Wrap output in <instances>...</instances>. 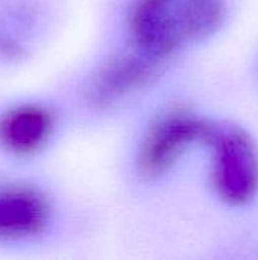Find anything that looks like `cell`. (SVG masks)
<instances>
[{"label":"cell","instance_id":"5b68a950","mask_svg":"<svg viewBox=\"0 0 258 260\" xmlns=\"http://www.w3.org/2000/svg\"><path fill=\"white\" fill-rule=\"evenodd\" d=\"M55 128L56 117L47 105L17 104L0 116V148L14 157H33L49 145Z\"/></svg>","mask_w":258,"mask_h":260},{"label":"cell","instance_id":"277c9868","mask_svg":"<svg viewBox=\"0 0 258 260\" xmlns=\"http://www.w3.org/2000/svg\"><path fill=\"white\" fill-rule=\"evenodd\" d=\"M164 61L134 47L102 64L88 84L91 105L106 108L144 88L155 79Z\"/></svg>","mask_w":258,"mask_h":260},{"label":"cell","instance_id":"6da1fadb","mask_svg":"<svg viewBox=\"0 0 258 260\" xmlns=\"http://www.w3.org/2000/svg\"><path fill=\"white\" fill-rule=\"evenodd\" d=\"M225 15V0H134L128 30L134 47L166 61L216 34Z\"/></svg>","mask_w":258,"mask_h":260},{"label":"cell","instance_id":"8992f818","mask_svg":"<svg viewBox=\"0 0 258 260\" xmlns=\"http://www.w3.org/2000/svg\"><path fill=\"white\" fill-rule=\"evenodd\" d=\"M50 222V204L43 192L24 186H0V241H26L43 235Z\"/></svg>","mask_w":258,"mask_h":260},{"label":"cell","instance_id":"7a4b0ae2","mask_svg":"<svg viewBox=\"0 0 258 260\" xmlns=\"http://www.w3.org/2000/svg\"><path fill=\"white\" fill-rule=\"evenodd\" d=\"M213 154V186L234 207L249 204L258 192V149L252 137L231 123H211L207 139Z\"/></svg>","mask_w":258,"mask_h":260},{"label":"cell","instance_id":"3957f363","mask_svg":"<svg viewBox=\"0 0 258 260\" xmlns=\"http://www.w3.org/2000/svg\"><path fill=\"white\" fill-rule=\"evenodd\" d=\"M211 123L184 108L160 116L140 145L137 157L140 174L146 180L167 174L192 148L207 143Z\"/></svg>","mask_w":258,"mask_h":260}]
</instances>
